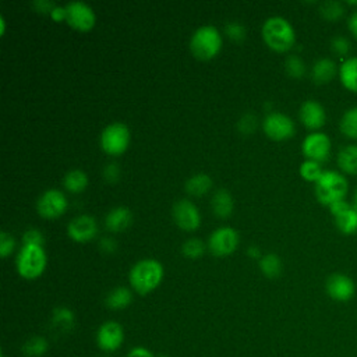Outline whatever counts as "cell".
Returning <instances> with one entry per match:
<instances>
[{"mask_svg":"<svg viewBox=\"0 0 357 357\" xmlns=\"http://www.w3.org/2000/svg\"><path fill=\"white\" fill-rule=\"evenodd\" d=\"M163 273V266L158 259L142 258L137 261L128 272L130 286L138 294H148L160 284Z\"/></svg>","mask_w":357,"mask_h":357,"instance_id":"obj_1","label":"cell"},{"mask_svg":"<svg viewBox=\"0 0 357 357\" xmlns=\"http://www.w3.org/2000/svg\"><path fill=\"white\" fill-rule=\"evenodd\" d=\"M262 38L271 49L286 52L294 45L296 32L289 20L280 15H272L262 24Z\"/></svg>","mask_w":357,"mask_h":357,"instance_id":"obj_2","label":"cell"},{"mask_svg":"<svg viewBox=\"0 0 357 357\" xmlns=\"http://www.w3.org/2000/svg\"><path fill=\"white\" fill-rule=\"evenodd\" d=\"M314 184L317 199L326 206H331L337 201H343L349 188L344 176L335 170H324Z\"/></svg>","mask_w":357,"mask_h":357,"instance_id":"obj_3","label":"cell"},{"mask_svg":"<svg viewBox=\"0 0 357 357\" xmlns=\"http://www.w3.org/2000/svg\"><path fill=\"white\" fill-rule=\"evenodd\" d=\"M222 47V33L212 24L198 26L190 38L191 53L201 60L212 59Z\"/></svg>","mask_w":357,"mask_h":357,"instance_id":"obj_4","label":"cell"},{"mask_svg":"<svg viewBox=\"0 0 357 357\" xmlns=\"http://www.w3.org/2000/svg\"><path fill=\"white\" fill-rule=\"evenodd\" d=\"M47 257L42 245L22 244L15 258V268L21 278L36 279L46 268Z\"/></svg>","mask_w":357,"mask_h":357,"instance_id":"obj_5","label":"cell"},{"mask_svg":"<svg viewBox=\"0 0 357 357\" xmlns=\"http://www.w3.org/2000/svg\"><path fill=\"white\" fill-rule=\"evenodd\" d=\"M102 149L109 155L123 153L130 144V130L123 121H113L103 127L99 135Z\"/></svg>","mask_w":357,"mask_h":357,"instance_id":"obj_6","label":"cell"},{"mask_svg":"<svg viewBox=\"0 0 357 357\" xmlns=\"http://www.w3.org/2000/svg\"><path fill=\"white\" fill-rule=\"evenodd\" d=\"M206 245L216 257L229 255L238 245V233L230 226H220L211 233Z\"/></svg>","mask_w":357,"mask_h":357,"instance_id":"obj_7","label":"cell"},{"mask_svg":"<svg viewBox=\"0 0 357 357\" xmlns=\"http://www.w3.org/2000/svg\"><path fill=\"white\" fill-rule=\"evenodd\" d=\"M265 134L272 139H286L294 135L296 126L290 116L282 112H269L262 120Z\"/></svg>","mask_w":357,"mask_h":357,"instance_id":"obj_8","label":"cell"},{"mask_svg":"<svg viewBox=\"0 0 357 357\" xmlns=\"http://www.w3.org/2000/svg\"><path fill=\"white\" fill-rule=\"evenodd\" d=\"M68 202L63 191L56 188L45 190L36 199V211L42 218L53 219L64 213Z\"/></svg>","mask_w":357,"mask_h":357,"instance_id":"obj_9","label":"cell"},{"mask_svg":"<svg viewBox=\"0 0 357 357\" xmlns=\"http://www.w3.org/2000/svg\"><path fill=\"white\" fill-rule=\"evenodd\" d=\"M66 21L75 29L88 31L95 25L96 15L93 8L82 0H71L66 4Z\"/></svg>","mask_w":357,"mask_h":357,"instance_id":"obj_10","label":"cell"},{"mask_svg":"<svg viewBox=\"0 0 357 357\" xmlns=\"http://www.w3.org/2000/svg\"><path fill=\"white\" fill-rule=\"evenodd\" d=\"M95 340L100 350L107 353L116 351L124 342V329L116 321H106L98 328Z\"/></svg>","mask_w":357,"mask_h":357,"instance_id":"obj_11","label":"cell"},{"mask_svg":"<svg viewBox=\"0 0 357 357\" xmlns=\"http://www.w3.org/2000/svg\"><path fill=\"white\" fill-rule=\"evenodd\" d=\"M301 151L307 159L315 162H325L331 153V139L325 132L314 131L303 139Z\"/></svg>","mask_w":357,"mask_h":357,"instance_id":"obj_12","label":"cell"},{"mask_svg":"<svg viewBox=\"0 0 357 357\" xmlns=\"http://www.w3.org/2000/svg\"><path fill=\"white\" fill-rule=\"evenodd\" d=\"M172 216L176 225L183 230H195L201 225V213L197 205L187 198L178 199L173 204Z\"/></svg>","mask_w":357,"mask_h":357,"instance_id":"obj_13","label":"cell"},{"mask_svg":"<svg viewBox=\"0 0 357 357\" xmlns=\"http://www.w3.org/2000/svg\"><path fill=\"white\" fill-rule=\"evenodd\" d=\"M325 290L328 296L335 301H349L356 291L354 282L344 273H332L326 278Z\"/></svg>","mask_w":357,"mask_h":357,"instance_id":"obj_14","label":"cell"},{"mask_svg":"<svg viewBox=\"0 0 357 357\" xmlns=\"http://www.w3.org/2000/svg\"><path fill=\"white\" fill-rule=\"evenodd\" d=\"M98 233V222L93 216L82 213L73 218L67 225V234L79 243L88 241Z\"/></svg>","mask_w":357,"mask_h":357,"instance_id":"obj_15","label":"cell"},{"mask_svg":"<svg viewBox=\"0 0 357 357\" xmlns=\"http://www.w3.org/2000/svg\"><path fill=\"white\" fill-rule=\"evenodd\" d=\"M298 117L301 123L311 130L321 128L326 121V112L324 106L314 99H307L301 103L298 110Z\"/></svg>","mask_w":357,"mask_h":357,"instance_id":"obj_16","label":"cell"},{"mask_svg":"<svg viewBox=\"0 0 357 357\" xmlns=\"http://www.w3.org/2000/svg\"><path fill=\"white\" fill-rule=\"evenodd\" d=\"M132 222V212L123 205L112 208L105 216V226L110 231H121Z\"/></svg>","mask_w":357,"mask_h":357,"instance_id":"obj_17","label":"cell"},{"mask_svg":"<svg viewBox=\"0 0 357 357\" xmlns=\"http://www.w3.org/2000/svg\"><path fill=\"white\" fill-rule=\"evenodd\" d=\"M337 73V67L335 61L329 57L318 59L311 68V78L317 84H326L335 78Z\"/></svg>","mask_w":357,"mask_h":357,"instance_id":"obj_18","label":"cell"},{"mask_svg":"<svg viewBox=\"0 0 357 357\" xmlns=\"http://www.w3.org/2000/svg\"><path fill=\"white\" fill-rule=\"evenodd\" d=\"M211 208L219 218H227L231 215L234 208V199L226 188H218L211 199Z\"/></svg>","mask_w":357,"mask_h":357,"instance_id":"obj_19","label":"cell"},{"mask_svg":"<svg viewBox=\"0 0 357 357\" xmlns=\"http://www.w3.org/2000/svg\"><path fill=\"white\" fill-rule=\"evenodd\" d=\"M52 328L59 333L70 332L75 325V315L68 307H57L52 312Z\"/></svg>","mask_w":357,"mask_h":357,"instance_id":"obj_20","label":"cell"},{"mask_svg":"<svg viewBox=\"0 0 357 357\" xmlns=\"http://www.w3.org/2000/svg\"><path fill=\"white\" fill-rule=\"evenodd\" d=\"M131 301H132V291L126 286H117L112 289L105 297V304L110 310H123L128 307Z\"/></svg>","mask_w":357,"mask_h":357,"instance_id":"obj_21","label":"cell"},{"mask_svg":"<svg viewBox=\"0 0 357 357\" xmlns=\"http://www.w3.org/2000/svg\"><path fill=\"white\" fill-rule=\"evenodd\" d=\"M339 78L346 89L357 92V57H349L340 64Z\"/></svg>","mask_w":357,"mask_h":357,"instance_id":"obj_22","label":"cell"},{"mask_svg":"<svg viewBox=\"0 0 357 357\" xmlns=\"http://www.w3.org/2000/svg\"><path fill=\"white\" fill-rule=\"evenodd\" d=\"M335 225L343 234H353L357 231V211L353 205H349L342 212L333 216Z\"/></svg>","mask_w":357,"mask_h":357,"instance_id":"obj_23","label":"cell"},{"mask_svg":"<svg viewBox=\"0 0 357 357\" xmlns=\"http://www.w3.org/2000/svg\"><path fill=\"white\" fill-rule=\"evenodd\" d=\"M212 184H213L212 177L208 173L199 172V173L190 176L185 180L184 187H185V191L191 195H202L211 190Z\"/></svg>","mask_w":357,"mask_h":357,"instance_id":"obj_24","label":"cell"},{"mask_svg":"<svg viewBox=\"0 0 357 357\" xmlns=\"http://www.w3.org/2000/svg\"><path fill=\"white\" fill-rule=\"evenodd\" d=\"M337 166L344 173L357 174V145H346L339 151Z\"/></svg>","mask_w":357,"mask_h":357,"instance_id":"obj_25","label":"cell"},{"mask_svg":"<svg viewBox=\"0 0 357 357\" xmlns=\"http://www.w3.org/2000/svg\"><path fill=\"white\" fill-rule=\"evenodd\" d=\"M88 185V176L81 169H71L63 177V187L70 192H81Z\"/></svg>","mask_w":357,"mask_h":357,"instance_id":"obj_26","label":"cell"},{"mask_svg":"<svg viewBox=\"0 0 357 357\" xmlns=\"http://www.w3.org/2000/svg\"><path fill=\"white\" fill-rule=\"evenodd\" d=\"M259 269L262 271V273L266 278L273 279V278L279 276L282 272V261H280L279 255L275 252H268V254L261 255Z\"/></svg>","mask_w":357,"mask_h":357,"instance_id":"obj_27","label":"cell"},{"mask_svg":"<svg viewBox=\"0 0 357 357\" xmlns=\"http://www.w3.org/2000/svg\"><path fill=\"white\" fill-rule=\"evenodd\" d=\"M339 128L347 138L357 139V106L350 107L343 113Z\"/></svg>","mask_w":357,"mask_h":357,"instance_id":"obj_28","label":"cell"},{"mask_svg":"<svg viewBox=\"0 0 357 357\" xmlns=\"http://www.w3.org/2000/svg\"><path fill=\"white\" fill-rule=\"evenodd\" d=\"M49 349V343L42 336H32L22 344V353L26 357H42L46 354Z\"/></svg>","mask_w":357,"mask_h":357,"instance_id":"obj_29","label":"cell"},{"mask_svg":"<svg viewBox=\"0 0 357 357\" xmlns=\"http://www.w3.org/2000/svg\"><path fill=\"white\" fill-rule=\"evenodd\" d=\"M319 14L326 21H337L344 14V4L335 0H328L319 4Z\"/></svg>","mask_w":357,"mask_h":357,"instance_id":"obj_30","label":"cell"},{"mask_svg":"<svg viewBox=\"0 0 357 357\" xmlns=\"http://www.w3.org/2000/svg\"><path fill=\"white\" fill-rule=\"evenodd\" d=\"M322 173H324V170H322L319 162H315V160H311V159H305L300 165V174L307 181L315 183L321 177Z\"/></svg>","mask_w":357,"mask_h":357,"instance_id":"obj_31","label":"cell"},{"mask_svg":"<svg viewBox=\"0 0 357 357\" xmlns=\"http://www.w3.org/2000/svg\"><path fill=\"white\" fill-rule=\"evenodd\" d=\"M204 251H205V244L198 237H190L181 244V252L187 258H192V259L199 258L204 254Z\"/></svg>","mask_w":357,"mask_h":357,"instance_id":"obj_32","label":"cell"},{"mask_svg":"<svg viewBox=\"0 0 357 357\" xmlns=\"http://www.w3.org/2000/svg\"><path fill=\"white\" fill-rule=\"evenodd\" d=\"M284 70L291 78H301L305 74V64L297 54H290L284 60Z\"/></svg>","mask_w":357,"mask_h":357,"instance_id":"obj_33","label":"cell"},{"mask_svg":"<svg viewBox=\"0 0 357 357\" xmlns=\"http://www.w3.org/2000/svg\"><path fill=\"white\" fill-rule=\"evenodd\" d=\"M225 33L233 40H241L245 38V26L238 21H229L225 25Z\"/></svg>","mask_w":357,"mask_h":357,"instance_id":"obj_34","label":"cell"},{"mask_svg":"<svg viewBox=\"0 0 357 357\" xmlns=\"http://www.w3.org/2000/svg\"><path fill=\"white\" fill-rule=\"evenodd\" d=\"M331 49L339 56H346L350 52V42L347 38H344L342 35L333 36L331 39Z\"/></svg>","mask_w":357,"mask_h":357,"instance_id":"obj_35","label":"cell"},{"mask_svg":"<svg viewBox=\"0 0 357 357\" xmlns=\"http://www.w3.org/2000/svg\"><path fill=\"white\" fill-rule=\"evenodd\" d=\"M14 244H15L14 237L8 231L1 230L0 231V255L3 258H6L13 251Z\"/></svg>","mask_w":357,"mask_h":357,"instance_id":"obj_36","label":"cell"},{"mask_svg":"<svg viewBox=\"0 0 357 357\" xmlns=\"http://www.w3.org/2000/svg\"><path fill=\"white\" fill-rule=\"evenodd\" d=\"M22 241L24 244H35V245H43L45 243V237L43 233L35 227L28 229L24 234H22Z\"/></svg>","mask_w":357,"mask_h":357,"instance_id":"obj_37","label":"cell"},{"mask_svg":"<svg viewBox=\"0 0 357 357\" xmlns=\"http://www.w3.org/2000/svg\"><path fill=\"white\" fill-rule=\"evenodd\" d=\"M237 126H238V130H240L241 132L250 134V132L254 131V128H255V126H257V119H255L254 114L247 113V114H244V116L238 120Z\"/></svg>","mask_w":357,"mask_h":357,"instance_id":"obj_38","label":"cell"},{"mask_svg":"<svg viewBox=\"0 0 357 357\" xmlns=\"http://www.w3.org/2000/svg\"><path fill=\"white\" fill-rule=\"evenodd\" d=\"M102 174L105 177L106 181L109 183H114L119 177H120V166L116 162H109L105 165Z\"/></svg>","mask_w":357,"mask_h":357,"instance_id":"obj_39","label":"cell"},{"mask_svg":"<svg viewBox=\"0 0 357 357\" xmlns=\"http://www.w3.org/2000/svg\"><path fill=\"white\" fill-rule=\"evenodd\" d=\"M126 357H155V356L149 349L144 346H137V347H132Z\"/></svg>","mask_w":357,"mask_h":357,"instance_id":"obj_40","label":"cell"},{"mask_svg":"<svg viewBox=\"0 0 357 357\" xmlns=\"http://www.w3.org/2000/svg\"><path fill=\"white\" fill-rule=\"evenodd\" d=\"M99 248L105 252H113L116 250V241L114 238L106 236V237H102L99 240Z\"/></svg>","mask_w":357,"mask_h":357,"instance_id":"obj_41","label":"cell"},{"mask_svg":"<svg viewBox=\"0 0 357 357\" xmlns=\"http://www.w3.org/2000/svg\"><path fill=\"white\" fill-rule=\"evenodd\" d=\"M56 6V3L50 1V0H36L33 1V7L38 10V11H42V13H49L53 10V7Z\"/></svg>","mask_w":357,"mask_h":357,"instance_id":"obj_42","label":"cell"},{"mask_svg":"<svg viewBox=\"0 0 357 357\" xmlns=\"http://www.w3.org/2000/svg\"><path fill=\"white\" fill-rule=\"evenodd\" d=\"M50 15H52V18L56 20V21H63V20H66V17H67L66 6H59V4H56V6L53 7V10L50 11Z\"/></svg>","mask_w":357,"mask_h":357,"instance_id":"obj_43","label":"cell"},{"mask_svg":"<svg viewBox=\"0 0 357 357\" xmlns=\"http://www.w3.org/2000/svg\"><path fill=\"white\" fill-rule=\"evenodd\" d=\"M347 28L353 33V36L357 39V10L351 13V15L347 20Z\"/></svg>","mask_w":357,"mask_h":357,"instance_id":"obj_44","label":"cell"},{"mask_svg":"<svg viewBox=\"0 0 357 357\" xmlns=\"http://www.w3.org/2000/svg\"><path fill=\"white\" fill-rule=\"evenodd\" d=\"M247 254L251 257V258H257V257H261V252H259V248L257 245H250L247 248Z\"/></svg>","mask_w":357,"mask_h":357,"instance_id":"obj_45","label":"cell"},{"mask_svg":"<svg viewBox=\"0 0 357 357\" xmlns=\"http://www.w3.org/2000/svg\"><path fill=\"white\" fill-rule=\"evenodd\" d=\"M353 206H354V209L357 211V190H356V192H354V205H353Z\"/></svg>","mask_w":357,"mask_h":357,"instance_id":"obj_46","label":"cell"},{"mask_svg":"<svg viewBox=\"0 0 357 357\" xmlns=\"http://www.w3.org/2000/svg\"><path fill=\"white\" fill-rule=\"evenodd\" d=\"M158 357H170V356H167V354H160V356H158Z\"/></svg>","mask_w":357,"mask_h":357,"instance_id":"obj_47","label":"cell"}]
</instances>
